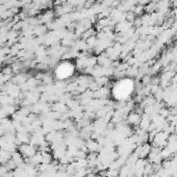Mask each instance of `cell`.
I'll return each mask as SVG.
<instances>
[{
    "instance_id": "1",
    "label": "cell",
    "mask_w": 177,
    "mask_h": 177,
    "mask_svg": "<svg viewBox=\"0 0 177 177\" xmlns=\"http://www.w3.org/2000/svg\"><path fill=\"white\" fill-rule=\"evenodd\" d=\"M18 151L24 157H31V156H34L38 152V149H36V146L28 143V144H22V145L18 146Z\"/></svg>"
},
{
    "instance_id": "2",
    "label": "cell",
    "mask_w": 177,
    "mask_h": 177,
    "mask_svg": "<svg viewBox=\"0 0 177 177\" xmlns=\"http://www.w3.org/2000/svg\"><path fill=\"white\" fill-rule=\"evenodd\" d=\"M141 114L137 112H131L127 115V117H126V122L130 125H133V126H139L141 122Z\"/></svg>"
},
{
    "instance_id": "3",
    "label": "cell",
    "mask_w": 177,
    "mask_h": 177,
    "mask_svg": "<svg viewBox=\"0 0 177 177\" xmlns=\"http://www.w3.org/2000/svg\"><path fill=\"white\" fill-rule=\"evenodd\" d=\"M10 158H12V153H10V152L0 149V163H1V164H3V165L6 164Z\"/></svg>"
},
{
    "instance_id": "4",
    "label": "cell",
    "mask_w": 177,
    "mask_h": 177,
    "mask_svg": "<svg viewBox=\"0 0 177 177\" xmlns=\"http://www.w3.org/2000/svg\"><path fill=\"white\" fill-rule=\"evenodd\" d=\"M42 153V164H51L53 156L50 152H41Z\"/></svg>"
},
{
    "instance_id": "5",
    "label": "cell",
    "mask_w": 177,
    "mask_h": 177,
    "mask_svg": "<svg viewBox=\"0 0 177 177\" xmlns=\"http://www.w3.org/2000/svg\"><path fill=\"white\" fill-rule=\"evenodd\" d=\"M88 175V169L86 168H79L75 171L72 177H86Z\"/></svg>"
},
{
    "instance_id": "6",
    "label": "cell",
    "mask_w": 177,
    "mask_h": 177,
    "mask_svg": "<svg viewBox=\"0 0 177 177\" xmlns=\"http://www.w3.org/2000/svg\"><path fill=\"white\" fill-rule=\"evenodd\" d=\"M5 166H6V168L8 169V171H14V170L17 168V165H16V163L13 161V159L10 158V161L6 163V164H4Z\"/></svg>"
},
{
    "instance_id": "7",
    "label": "cell",
    "mask_w": 177,
    "mask_h": 177,
    "mask_svg": "<svg viewBox=\"0 0 177 177\" xmlns=\"http://www.w3.org/2000/svg\"><path fill=\"white\" fill-rule=\"evenodd\" d=\"M86 177H101V176H100L98 173H96V172H91V173H89V174L86 175Z\"/></svg>"
},
{
    "instance_id": "8",
    "label": "cell",
    "mask_w": 177,
    "mask_h": 177,
    "mask_svg": "<svg viewBox=\"0 0 177 177\" xmlns=\"http://www.w3.org/2000/svg\"><path fill=\"white\" fill-rule=\"evenodd\" d=\"M114 177H120V176H119V175H118V176H114Z\"/></svg>"
},
{
    "instance_id": "9",
    "label": "cell",
    "mask_w": 177,
    "mask_h": 177,
    "mask_svg": "<svg viewBox=\"0 0 177 177\" xmlns=\"http://www.w3.org/2000/svg\"><path fill=\"white\" fill-rule=\"evenodd\" d=\"M0 164H1V163H0Z\"/></svg>"
}]
</instances>
